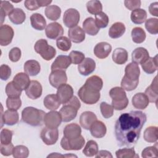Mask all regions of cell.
Returning <instances> with one entry per match:
<instances>
[{
  "label": "cell",
  "instance_id": "db71d44e",
  "mask_svg": "<svg viewBox=\"0 0 158 158\" xmlns=\"http://www.w3.org/2000/svg\"><path fill=\"white\" fill-rule=\"evenodd\" d=\"M141 156L143 158L150 157H158V149L157 144L155 146H148L145 148L141 152Z\"/></svg>",
  "mask_w": 158,
  "mask_h": 158
},
{
  "label": "cell",
  "instance_id": "52a82bcc",
  "mask_svg": "<svg viewBox=\"0 0 158 158\" xmlns=\"http://www.w3.org/2000/svg\"><path fill=\"white\" fill-rule=\"evenodd\" d=\"M85 143V140L81 135L74 139H68L63 136L60 141V146L62 148L66 151L80 150L84 146Z\"/></svg>",
  "mask_w": 158,
  "mask_h": 158
},
{
  "label": "cell",
  "instance_id": "d590c367",
  "mask_svg": "<svg viewBox=\"0 0 158 158\" xmlns=\"http://www.w3.org/2000/svg\"><path fill=\"white\" fill-rule=\"evenodd\" d=\"M144 72L148 74L154 73L157 69V56L154 57H149L146 61L141 64Z\"/></svg>",
  "mask_w": 158,
  "mask_h": 158
},
{
  "label": "cell",
  "instance_id": "60d3db41",
  "mask_svg": "<svg viewBox=\"0 0 158 158\" xmlns=\"http://www.w3.org/2000/svg\"><path fill=\"white\" fill-rule=\"evenodd\" d=\"M131 35L133 41L137 44H140L144 42L146 37L144 30L141 27L133 28L131 30Z\"/></svg>",
  "mask_w": 158,
  "mask_h": 158
},
{
  "label": "cell",
  "instance_id": "03108f58",
  "mask_svg": "<svg viewBox=\"0 0 158 158\" xmlns=\"http://www.w3.org/2000/svg\"><path fill=\"white\" fill-rule=\"evenodd\" d=\"M95 157H112V155L111 153L106 150H101L98 152V153L95 155Z\"/></svg>",
  "mask_w": 158,
  "mask_h": 158
},
{
  "label": "cell",
  "instance_id": "11a10c76",
  "mask_svg": "<svg viewBox=\"0 0 158 158\" xmlns=\"http://www.w3.org/2000/svg\"><path fill=\"white\" fill-rule=\"evenodd\" d=\"M22 106L20 98H8L6 99V107L8 109L17 110Z\"/></svg>",
  "mask_w": 158,
  "mask_h": 158
},
{
  "label": "cell",
  "instance_id": "003e7915",
  "mask_svg": "<svg viewBox=\"0 0 158 158\" xmlns=\"http://www.w3.org/2000/svg\"><path fill=\"white\" fill-rule=\"evenodd\" d=\"M38 4L40 7H44V6H48L51 2L52 1H43V0H37Z\"/></svg>",
  "mask_w": 158,
  "mask_h": 158
},
{
  "label": "cell",
  "instance_id": "be15d7a7",
  "mask_svg": "<svg viewBox=\"0 0 158 158\" xmlns=\"http://www.w3.org/2000/svg\"><path fill=\"white\" fill-rule=\"evenodd\" d=\"M24 5L29 10H35L40 7L37 0H26L24 2Z\"/></svg>",
  "mask_w": 158,
  "mask_h": 158
},
{
  "label": "cell",
  "instance_id": "5bb4252c",
  "mask_svg": "<svg viewBox=\"0 0 158 158\" xmlns=\"http://www.w3.org/2000/svg\"><path fill=\"white\" fill-rule=\"evenodd\" d=\"M45 33L47 38L51 40H56L62 36L64 34V28L57 22L50 23L46 27Z\"/></svg>",
  "mask_w": 158,
  "mask_h": 158
},
{
  "label": "cell",
  "instance_id": "6f0895ef",
  "mask_svg": "<svg viewBox=\"0 0 158 158\" xmlns=\"http://www.w3.org/2000/svg\"><path fill=\"white\" fill-rule=\"evenodd\" d=\"M71 62L73 64H80L85 59V54L80 51H72L69 54Z\"/></svg>",
  "mask_w": 158,
  "mask_h": 158
},
{
  "label": "cell",
  "instance_id": "f5cc1de1",
  "mask_svg": "<svg viewBox=\"0 0 158 158\" xmlns=\"http://www.w3.org/2000/svg\"><path fill=\"white\" fill-rule=\"evenodd\" d=\"M114 107L112 105L106 102H102L100 104V110L102 117L105 118H109L114 115Z\"/></svg>",
  "mask_w": 158,
  "mask_h": 158
},
{
  "label": "cell",
  "instance_id": "ffe728a7",
  "mask_svg": "<svg viewBox=\"0 0 158 158\" xmlns=\"http://www.w3.org/2000/svg\"><path fill=\"white\" fill-rule=\"evenodd\" d=\"M112 51L111 45L107 42H100L94 48V54L99 59H105L108 57Z\"/></svg>",
  "mask_w": 158,
  "mask_h": 158
},
{
  "label": "cell",
  "instance_id": "4dcf8cb0",
  "mask_svg": "<svg viewBox=\"0 0 158 158\" xmlns=\"http://www.w3.org/2000/svg\"><path fill=\"white\" fill-rule=\"evenodd\" d=\"M31 27L36 30H43L46 27V21L44 17L39 13L33 14L30 16Z\"/></svg>",
  "mask_w": 158,
  "mask_h": 158
},
{
  "label": "cell",
  "instance_id": "f35d334b",
  "mask_svg": "<svg viewBox=\"0 0 158 158\" xmlns=\"http://www.w3.org/2000/svg\"><path fill=\"white\" fill-rule=\"evenodd\" d=\"M84 85L97 91H100L102 88L103 81L97 75H93L86 80Z\"/></svg>",
  "mask_w": 158,
  "mask_h": 158
},
{
  "label": "cell",
  "instance_id": "7402d4cb",
  "mask_svg": "<svg viewBox=\"0 0 158 158\" xmlns=\"http://www.w3.org/2000/svg\"><path fill=\"white\" fill-rule=\"evenodd\" d=\"M140 69L138 64L135 62L129 63L125 69V76L130 80L139 81Z\"/></svg>",
  "mask_w": 158,
  "mask_h": 158
},
{
  "label": "cell",
  "instance_id": "bcb514c9",
  "mask_svg": "<svg viewBox=\"0 0 158 158\" xmlns=\"http://www.w3.org/2000/svg\"><path fill=\"white\" fill-rule=\"evenodd\" d=\"M115 156L117 158L139 157V156L136 154L133 148H123L118 149L115 152Z\"/></svg>",
  "mask_w": 158,
  "mask_h": 158
},
{
  "label": "cell",
  "instance_id": "9a60e30c",
  "mask_svg": "<svg viewBox=\"0 0 158 158\" xmlns=\"http://www.w3.org/2000/svg\"><path fill=\"white\" fill-rule=\"evenodd\" d=\"M57 95L61 104L64 105L73 96V89L70 85L65 83L57 88Z\"/></svg>",
  "mask_w": 158,
  "mask_h": 158
},
{
  "label": "cell",
  "instance_id": "2e32d148",
  "mask_svg": "<svg viewBox=\"0 0 158 158\" xmlns=\"http://www.w3.org/2000/svg\"><path fill=\"white\" fill-rule=\"evenodd\" d=\"M43 88L41 83L36 80H31L28 86L25 89L27 96L31 99H36L41 97Z\"/></svg>",
  "mask_w": 158,
  "mask_h": 158
},
{
  "label": "cell",
  "instance_id": "6da1fadb",
  "mask_svg": "<svg viewBox=\"0 0 158 158\" xmlns=\"http://www.w3.org/2000/svg\"><path fill=\"white\" fill-rule=\"evenodd\" d=\"M146 120V115L139 110L121 114L115 124V135L119 146H134Z\"/></svg>",
  "mask_w": 158,
  "mask_h": 158
},
{
  "label": "cell",
  "instance_id": "6125c7cd",
  "mask_svg": "<svg viewBox=\"0 0 158 158\" xmlns=\"http://www.w3.org/2000/svg\"><path fill=\"white\" fill-rule=\"evenodd\" d=\"M141 2L139 0H125L124 1V4L125 7L130 10H134L135 9H139L141 7Z\"/></svg>",
  "mask_w": 158,
  "mask_h": 158
},
{
  "label": "cell",
  "instance_id": "d4e9b609",
  "mask_svg": "<svg viewBox=\"0 0 158 158\" xmlns=\"http://www.w3.org/2000/svg\"><path fill=\"white\" fill-rule=\"evenodd\" d=\"M12 81L20 90H25L30 83L29 75L25 73L20 72L17 73L13 78Z\"/></svg>",
  "mask_w": 158,
  "mask_h": 158
},
{
  "label": "cell",
  "instance_id": "603a6c76",
  "mask_svg": "<svg viewBox=\"0 0 158 158\" xmlns=\"http://www.w3.org/2000/svg\"><path fill=\"white\" fill-rule=\"evenodd\" d=\"M96 120H97L96 114L91 111L83 112L80 117V125L85 130H89L91 125Z\"/></svg>",
  "mask_w": 158,
  "mask_h": 158
},
{
  "label": "cell",
  "instance_id": "8d00e7d4",
  "mask_svg": "<svg viewBox=\"0 0 158 158\" xmlns=\"http://www.w3.org/2000/svg\"><path fill=\"white\" fill-rule=\"evenodd\" d=\"M130 18L131 22L135 24H141L146 20L147 12L144 9H138L133 10Z\"/></svg>",
  "mask_w": 158,
  "mask_h": 158
},
{
  "label": "cell",
  "instance_id": "7dc6e473",
  "mask_svg": "<svg viewBox=\"0 0 158 158\" xmlns=\"http://www.w3.org/2000/svg\"><path fill=\"white\" fill-rule=\"evenodd\" d=\"M95 23L96 26L100 29L106 28L109 23V19L107 15L103 12H101L99 14L95 15Z\"/></svg>",
  "mask_w": 158,
  "mask_h": 158
},
{
  "label": "cell",
  "instance_id": "e7e4bbea",
  "mask_svg": "<svg viewBox=\"0 0 158 158\" xmlns=\"http://www.w3.org/2000/svg\"><path fill=\"white\" fill-rule=\"evenodd\" d=\"M149 11L150 14L154 16H158V2H155L151 3L149 7Z\"/></svg>",
  "mask_w": 158,
  "mask_h": 158
},
{
  "label": "cell",
  "instance_id": "5b68a950",
  "mask_svg": "<svg viewBox=\"0 0 158 158\" xmlns=\"http://www.w3.org/2000/svg\"><path fill=\"white\" fill-rule=\"evenodd\" d=\"M34 49L36 52L39 54L46 60L52 59L56 54V49L49 45L48 41L44 39L38 40L34 46Z\"/></svg>",
  "mask_w": 158,
  "mask_h": 158
},
{
  "label": "cell",
  "instance_id": "d6986e66",
  "mask_svg": "<svg viewBox=\"0 0 158 158\" xmlns=\"http://www.w3.org/2000/svg\"><path fill=\"white\" fill-rule=\"evenodd\" d=\"M64 136L68 139H74L78 138L81 133V129L79 125L72 123L67 125L63 131Z\"/></svg>",
  "mask_w": 158,
  "mask_h": 158
},
{
  "label": "cell",
  "instance_id": "f546056e",
  "mask_svg": "<svg viewBox=\"0 0 158 158\" xmlns=\"http://www.w3.org/2000/svg\"><path fill=\"white\" fill-rule=\"evenodd\" d=\"M158 87H157V76L155 77L154 80L149 86H148L144 94L147 96L149 102L157 103L158 99Z\"/></svg>",
  "mask_w": 158,
  "mask_h": 158
},
{
  "label": "cell",
  "instance_id": "74e56055",
  "mask_svg": "<svg viewBox=\"0 0 158 158\" xmlns=\"http://www.w3.org/2000/svg\"><path fill=\"white\" fill-rule=\"evenodd\" d=\"M44 13L48 19L52 21H56L60 17L61 9L56 5H50L46 7Z\"/></svg>",
  "mask_w": 158,
  "mask_h": 158
},
{
  "label": "cell",
  "instance_id": "4fadbf2b",
  "mask_svg": "<svg viewBox=\"0 0 158 158\" xmlns=\"http://www.w3.org/2000/svg\"><path fill=\"white\" fill-rule=\"evenodd\" d=\"M14 31L8 25H2L0 27V44L2 46L9 45L12 41Z\"/></svg>",
  "mask_w": 158,
  "mask_h": 158
},
{
  "label": "cell",
  "instance_id": "7c38bea8",
  "mask_svg": "<svg viewBox=\"0 0 158 158\" xmlns=\"http://www.w3.org/2000/svg\"><path fill=\"white\" fill-rule=\"evenodd\" d=\"M67 81V74L64 70L52 71L49 77V81L51 85L56 88H58L60 86L65 84Z\"/></svg>",
  "mask_w": 158,
  "mask_h": 158
},
{
  "label": "cell",
  "instance_id": "9c48e42d",
  "mask_svg": "<svg viewBox=\"0 0 158 158\" xmlns=\"http://www.w3.org/2000/svg\"><path fill=\"white\" fill-rule=\"evenodd\" d=\"M1 106V127L2 128L4 124L7 125H14L19 122V115L17 110L8 109L3 113V107Z\"/></svg>",
  "mask_w": 158,
  "mask_h": 158
},
{
  "label": "cell",
  "instance_id": "44dd1931",
  "mask_svg": "<svg viewBox=\"0 0 158 158\" xmlns=\"http://www.w3.org/2000/svg\"><path fill=\"white\" fill-rule=\"evenodd\" d=\"M68 36L70 41L75 43L83 42L85 39V33L80 26H75L68 31Z\"/></svg>",
  "mask_w": 158,
  "mask_h": 158
},
{
  "label": "cell",
  "instance_id": "7a4b0ae2",
  "mask_svg": "<svg viewBox=\"0 0 158 158\" xmlns=\"http://www.w3.org/2000/svg\"><path fill=\"white\" fill-rule=\"evenodd\" d=\"M45 112L33 107H27L22 112L23 122L33 127L41 126L44 123Z\"/></svg>",
  "mask_w": 158,
  "mask_h": 158
},
{
  "label": "cell",
  "instance_id": "f6af8a7d",
  "mask_svg": "<svg viewBox=\"0 0 158 158\" xmlns=\"http://www.w3.org/2000/svg\"><path fill=\"white\" fill-rule=\"evenodd\" d=\"M22 91L15 85L12 81L9 82L6 86V93L8 98H20Z\"/></svg>",
  "mask_w": 158,
  "mask_h": 158
},
{
  "label": "cell",
  "instance_id": "8992f818",
  "mask_svg": "<svg viewBox=\"0 0 158 158\" xmlns=\"http://www.w3.org/2000/svg\"><path fill=\"white\" fill-rule=\"evenodd\" d=\"M78 95L82 102L89 105L96 104L99 100L101 96L99 91L88 87L85 85L79 89Z\"/></svg>",
  "mask_w": 158,
  "mask_h": 158
},
{
  "label": "cell",
  "instance_id": "cb8c5ba5",
  "mask_svg": "<svg viewBox=\"0 0 158 158\" xmlns=\"http://www.w3.org/2000/svg\"><path fill=\"white\" fill-rule=\"evenodd\" d=\"M90 133L91 135L96 138H101L104 137L107 131L106 125L100 120H96L91 126Z\"/></svg>",
  "mask_w": 158,
  "mask_h": 158
},
{
  "label": "cell",
  "instance_id": "8fae6325",
  "mask_svg": "<svg viewBox=\"0 0 158 158\" xmlns=\"http://www.w3.org/2000/svg\"><path fill=\"white\" fill-rule=\"evenodd\" d=\"M62 117L59 112L51 110L45 114L44 123L46 127L49 128H57L62 122Z\"/></svg>",
  "mask_w": 158,
  "mask_h": 158
},
{
  "label": "cell",
  "instance_id": "1f68e13d",
  "mask_svg": "<svg viewBox=\"0 0 158 158\" xmlns=\"http://www.w3.org/2000/svg\"><path fill=\"white\" fill-rule=\"evenodd\" d=\"M83 30L91 36L96 35L99 31V28L96 26L95 20L93 17H88L83 21Z\"/></svg>",
  "mask_w": 158,
  "mask_h": 158
},
{
  "label": "cell",
  "instance_id": "277c9868",
  "mask_svg": "<svg viewBox=\"0 0 158 158\" xmlns=\"http://www.w3.org/2000/svg\"><path fill=\"white\" fill-rule=\"evenodd\" d=\"M109 96L112 98V106L114 109L121 110L127 107L128 99L125 90L122 87L112 88L109 91Z\"/></svg>",
  "mask_w": 158,
  "mask_h": 158
},
{
  "label": "cell",
  "instance_id": "e575fe53",
  "mask_svg": "<svg viewBox=\"0 0 158 158\" xmlns=\"http://www.w3.org/2000/svg\"><path fill=\"white\" fill-rule=\"evenodd\" d=\"M9 20L15 25H20L24 22L26 15L24 11L20 8H15L8 15Z\"/></svg>",
  "mask_w": 158,
  "mask_h": 158
},
{
  "label": "cell",
  "instance_id": "ab89813d",
  "mask_svg": "<svg viewBox=\"0 0 158 158\" xmlns=\"http://www.w3.org/2000/svg\"><path fill=\"white\" fill-rule=\"evenodd\" d=\"M158 138V130L156 126H149L144 131V139L148 143H156Z\"/></svg>",
  "mask_w": 158,
  "mask_h": 158
},
{
  "label": "cell",
  "instance_id": "680465c9",
  "mask_svg": "<svg viewBox=\"0 0 158 158\" xmlns=\"http://www.w3.org/2000/svg\"><path fill=\"white\" fill-rule=\"evenodd\" d=\"M11 69L6 64H2L0 67V78L2 80L6 81L11 75Z\"/></svg>",
  "mask_w": 158,
  "mask_h": 158
},
{
  "label": "cell",
  "instance_id": "ac0fdd59",
  "mask_svg": "<svg viewBox=\"0 0 158 158\" xmlns=\"http://www.w3.org/2000/svg\"><path fill=\"white\" fill-rule=\"evenodd\" d=\"M71 60L69 56L65 55L58 56L52 62L51 69V71L64 70L65 71L71 64Z\"/></svg>",
  "mask_w": 158,
  "mask_h": 158
},
{
  "label": "cell",
  "instance_id": "83f0119b",
  "mask_svg": "<svg viewBox=\"0 0 158 158\" xmlns=\"http://www.w3.org/2000/svg\"><path fill=\"white\" fill-rule=\"evenodd\" d=\"M23 70L25 73L28 75L32 77L36 76L40 72V64L35 60H28L25 62Z\"/></svg>",
  "mask_w": 158,
  "mask_h": 158
},
{
  "label": "cell",
  "instance_id": "d6a6232c",
  "mask_svg": "<svg viewBox=\"0 0 158 158\" xmlns=\"http://www.w3.org/2000/svg\"><path fill=\"white\" fill-rule=\"evenodd\" d=\"M112 58L115 64L118 65L124 64L128 60V52L122 48H116L112 53Z\"/></svg>",
  "mask_w": 158,
  "mask_h": 158
},
{
  "label": "cell",
  "instance_id": "f1b7e54d",
  "mask_svg": "<svg viewBox=\"0 0 158 158\" xmlns=\"http://www.w3.org/2000/svg\"><path fill=\"white\" fill-rule=\"evenodd\" d=\"M43 104L47 109L51 110H56L59 107L61 102L57 94H51L47 95L44 98L43 100Z\"/></svg>",
  "mask_w": 158,
  "mask_h": 158
},
{
  "label": "cell",
  "instance_id": "836d02e7",
  "mask_svg": "<svg viewBox=\"0 0 158 158\" xmlns=\"http://www.w3.org/2000/svg\"><path fill=\"white\" fill-rule=\"evenodd\" d=\"M125 25L120 22H117L112 25L109 30V35L111 38L115 39L121 37L125 32Z\"/></svg>",
  "mask_w": 158,
  "mask_h": 158
},
{
  "label": "cell",
  "instance_id": "ba28073f",
  "mask_svg": "<svg viewBox=\"0 0 158 158\" xmlns=\"http://www.w3.org/2000/svg\"><path fill=\"white\" fill-rule=\"evenodd\" d=\"M80 16L79 12L73 8H70L66 10L63 15V22L68 28H73L77 26L80 21Z\"/></svg>",
  "mask_w": 158,
  "mask_h": 158
},
{
  "label": "cell",
  "instance_id": "3957f363",
  "mask_svg": "<svg viewBox=\"0 0 158 158\" xmlns=\"http://www.w3.org/2000/svg\"><path fill=\"white\" fill-rule=\"evenodd\" d=\"M80 107L81 104L79 99L73 96L66 104H64L59 110L62 120L64 122H69L73 120Z\"/></svg>",
  "mask_w": 158,
  "mask_h": 158
},
{
  "label": "cell",
  "instance_id": "4316f807",
  "mask_svg": "<svg viewBox=\"0 0 158 158\" xmlns=\"http://www.w3.org/2000/svg\"><path fill=\"white\" fill-rule=\"evenodd\" d=\"M132 104L138 109H144L149 105V101L147 96L143 93H138L135 94L132 98Z\"/></svg>",
  "mask_w": 158,
  "mask_h": 158
},
{
  "label": "cell",
  "instance_id": "7bdbcfd3",
  "mask_svg": "<svg viewBox=\"0 0 158 158\" xmlns=\"http://www.w3.org/2000/svg\"><path fill=\"white\" fill-rule=\"evenodd\" d=\"M13 5L7 1H0V13H1V25L6 18L7 15L9 14L14 10Z\"/></svg>",
  "mask_w": 158,
  "mask_h": 158
},
{
  "label": "cell",
  "instance_id": "30bf717a",
  "mask_svg": "<svg viewBox=\"0 0 158 158\" xmlns=\"http://www.w3.org/2000/svg\"><path fill=\"white\" fill-rule=\"evenodd\" d=\"M40 137L43 143L46 145L54 144L59 138L58 129L45 127L41 130Z\"/></svg>",
  "mask_w": 158,
  "mask_h": 158
},
{
  "label": "cell",
  "instance_id": "816d5d0a",
  "mask_svg": "<svg viewBox=\"0 0 158 158\" xmlns=\"http://www.w3.org/2000/svg\"><path fill=\"white\" fill-rule=\"evenodd\" d=\"M139 83V81H132L127 78L125 75L121 81V87L126 91H131L136 88Z\"/></svg>",
  "mask_w": 158,
  "mask_h": 158
},
{
  "label": "cell",
  "instance_id": "681fc988",
  "mask_svg": "<svg viewBox=\"0 0 158 158\" xmlns=\"http://www.w3.org/2000/svg\"><path fill=\"white\" fill-rule=\"evenodd\" d=\"M145 27L147 31L152 35L158 33V19L156 18H150L146 20Z\"/></svg>",
  "mask_w": 158,
  "mask_h": 158
},
{
  "label": "cell",
  "instance_id": "e0dca14e",
  "mask_svg": "<svg viewBox=\"0 0 158 158\" xmlns=\"http://www.w3.org/2000/svg\"><path fill=\"white\" fill-rule=\"evenodd\" d=\"M96 69V62L91 58H85L84 60L78 64V70L83 76H88L93 73Z\"/></svg>",
  "mask_w": 158,
  "mask_h": 158
},
{
  "label": "cell",
  "instance_id": "b9f144b4",
  "mask_svg": "<svg viewBox=\"0 0 158 158\" xmlns=\"http://www.w3.org/2000/svg\"><path fill=\"white\" fill-rule=\"evenodd\" d=\"M98 152V145L94 140H89L83 149V153L87 157L94 156Z\"/></svg>",
  "mask_w": 158,
  "mask_h": 158
},
{
  "label": "cell",
  "instance_id": "484cf974",
  "mask_svg": "<svg viewBox=\"0 0 158 158\" xmlns=\"http://www.w3.org/2000/svg\"><path fill=\"white\" fill-rule=\"evenodd\" d=\"M149 57L148 50L143 47L136 48L131 54L132 62L137 64H141Z\"/></svg>",
  "mask_w": 158,
  "mask_h": 158
},
{
  "label": "cell",
  "instance_id": "c3c4849f",
  "mask_svg": "<svg viewBox=\"0 0 158 158\" xmlns=\"http://www.w3.org/2000/svg\"><path fill=\"white\" fill-rule=\"evenodd\" d=\"M56 45L60 50L66 52L70 49L72 46V43L69 38L66 36H62L57 39Z\"/></svg>",
  "mask_w": 158,
  "mask_h": 158
},
{
  "label": "cell",
  "instance_id": "9f6ffc18",
  "mask_svg": "<svg viewBox=\"0 0 158 158\" xmlns=\"http://www.w3.org/2000/svg\"><path fill=\"white\" fill-rule=\"evenodd\" d=\"M13 132L8 129L4 128L1 131L0 141L1 144H7L11 143Z\"/></svg>",
  "mask_w": 158,
  "mask_h": 158
},
{
  "label": "cell",
  "instance_id": "ee69618b",
  "mask_svg": "<svg viewBox=\"0 0 158 158\" xmlns=\"http://www.w3.org/2000/svg\"><path fill=\"white\" fill-rule=\"evenodd\" d=\"M86 9L89 14L96 15L102 12V6L99 1L93 0L86 3Z\"/></svg>",
  "mask_w": 158,
  "mask_h": 158
},
{
  "label": "cell",
  "instance_id": "91938a15",
  "mask_svg": "<svg viewBox=\"0 0 158 158\" xmlns=\"http://www.w3.org/2000/svg\"><path fill=\"white\" fill-rule=\"evenodd\" d=\"M21 50L19 48L15 47L12 48L9 51V58L12 62H16L20 60L21 57Z\"/></svg>",
  "mask_w": 158,
  "mask_h": 158
},
{
  "label": "cell",
  "instance_id": "f907efd6",
  "mask_svg": "<svg viewBox=\"0 0 158 158\" xmlns=\"http://www.w3.org/2000/svg\"><path fill=\"white\" fill-rule=\"evenodd\" d=\"M12 155L15 158H27L29 155V150L23 145H18L14 147Z\"/></svg>",
  "mask_w": 158,
  "mask_h": 158
},
{
  "label": "cell",
  "instance_id": "94428289",
  "mask_svg": "<svg viewBox=\"0 0 158 158\" xmlns=\"http://www.w3.org/2000/svg\"><path fill=\"white\" fill-rule=\"evenodd\" d=\"M14 146L12 143L7 144L0 145V152L2 155L4 156H9L12 154Z\"/></svg>",
  "mask_w": 158,
  "mask_h": 158
}]
</instances>
